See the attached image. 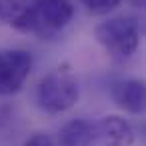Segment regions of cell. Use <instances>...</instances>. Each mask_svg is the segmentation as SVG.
<instances>
[{
	"mask_svg": "<svg viewBox=\"0 0 146 146\" xmlns=\"http://www.w3.org/2000/svg\"><path fill=\"white\" fill-rule=\"evenodd\" d=\"M94 38L108 56L128 60L140 48V22L128 14L106 18L94 28Z\"/></svg>",
	"mask_w": 146,
	"mask_h": 146,
	"instance_id": "7a4b0ae2",
	"label": "cell"
},
{
	"mask_svg": "<svg viewBox=\"0 0 146 146\" xmlns=\"http://www.w3.org/2000/svg\"><path fill=\"white\" fill-rule=\"evenodd\" d=\"M60 146H96L94 138V120L74 118L66 122L58 132Z\"/></svg>",
	"mask_w": 146,
	"mask_h": 146,
	"instance_id": "52a82bcc",
	"label": "cell"
},
{
	"mask_svg": "<svg viewBox=\"0 0 146 146\" xmlns=\"http://www.w3.org/2000/svg\"><path fill=\"white\" fill-rule=\"evenodd\" d=\"M32 70V54L24 48L0 50V96H12L22 90Z\"/></svg>",
	"mask_w": 146,
	"mask_h": 146,
	"instance_id": "277c9868",
	"label": "cell"
},
{
	"mask_svg": "<svg viewBox=\"0 0 146 146\" xmlns=\"http://www.w3.org/2000/svg\"><path fill=\"white\" fill-rule=\"evenodd\" d=\"M22 146H56V144H54V140H52L50 134H46V132H36V134H32Z\"/></svg>",
	"mask_w": 146,
	"mask_h": 146,
	"instance_id": "30bf717a",
	"label": "cell"
},
{
	"mask_svg": "<svg viewBox=\"0 0 146 146\" xmlns=\"http://www.w3.org/2000/svg\"><path fill=\"white\" fill-rule=\"evenodd\" d=\"M74 18L70 0H30V32L40 40L60 34Z\"/></svg>",
	"mask_w": 146,
	"mask_h": 146,
	"instance_id": "3957f363",
	"label": "cell"
},
{
	"mask_svg": "<svg viewBox=\"0 0 146 146\" xmlns=\"http://www.w3.org/2000/svg\"><path fill=\"white\" fill-rule=\"evenodd\" d=\"M0 24L30 32V0H0Z\"/></svg>",
	"mask_w": 146,
	"mask_h": 146,
	"instance_id": "ba28073f",
	"label": "cell"
},
{
	"mask_svg": "<svg viewBox=\"0 0 146 146\" xmlns=\"http://www.w3.org/2000/svg\"><path fill=\"white\" fill-rule=\"evenodd\" d=\"M80 98L78 80L68 64L52 68L36 86V104L46 114H62Z\"/></svg>",
	"mask_w": 146,
	"mask_h": 146,
	"instance_id": "6da1fadb",
	"label": "cell"
},
{
	"mask_svg": "<svg viewBox=\"0 0 146 146\" xmlns=\"http://www.w3.org/2000/svg\"><path fill=\"white\" fill-rule=\"evenodd\" d=\"M112 100L118 108L128 114H146V80L142 78H124L112 84Z\"/></svg>",
	"mask_w": 146,
	"mask_h": 146,
	"instance_id": "8992f818",
	"label": "cell"
},
{
	"mask_svg": "<svg viewBox=\"0 0 146 146\" xmlns=\"http://www.w3.org/2000/svg\"><path fill=\"white\" fill-rule=\"evenodd\" d=\"M96 146H132L136 140L130 122L118 114H106L94 120Z\"/></svg>",
	"mask_w": 146,
	"mask_h": 146,
	"instance_id": "5b68a950",
	"label": "cell"
},
{
	"mask_svg": "<svg viewBox=\"0 0 146 146\" xmlns=\"http://www.w3.org/2000/svg\"><path fill=\"white\" fill-rule=\"evenodd\" d=\"M78 2L90 12V14H96V16H104L112 10H116L120 6L122 0H78Z\"/></svg>",
	"mask_w": 146,
	"mask_h": 146,
	"instance_id": "9c48e42d",
	"label": "cell"
}]
</instances>
